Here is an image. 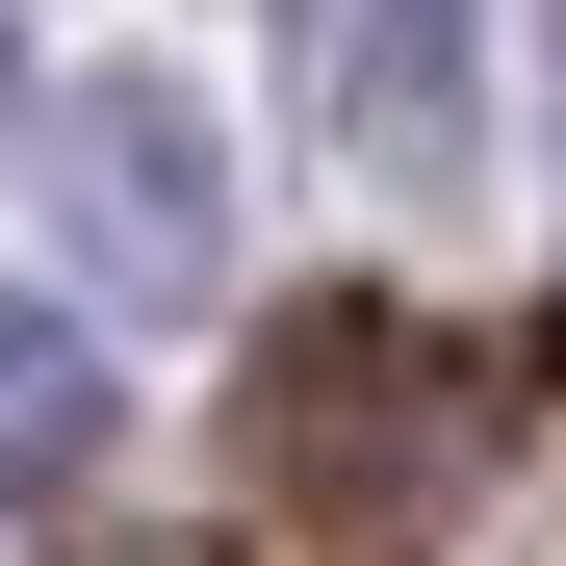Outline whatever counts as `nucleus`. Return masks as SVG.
<instances>
[{
	"instance_id": "3",
	"label": "nucleus",
	"mask_w": 566,
	"mask_h": 566,
	"mask_svg": "<svg viewBox=\"0 0 566 566\" xmlns=\"http://www.w3.org/2000/svg\"><path fill=\"white\" fill-rule=\"evenodd\" d=\"M463 27H490V0H310L335 129H360V155H463Z\"/></svg>"
},
{
	"instance_id": "4",
	"label": "nucleus",
	"mask_w": 566,
	"mask_h": 566,
	"mask_svg": "<svg viewBox=\"0 0 566 566\" xmlns=\"http://www.w3.org/2000/svg\"><path fill=\"white\" fill-rule=\"evenodd\" d=\"M77 463H104V360H77V310H0V515H52Z\"/></svg>"
},
{
	"instance_id": "5",
	"label": "nucleus",
	"mask_w": 566,
	"mask_h": 566,
	"mask_svg": "<svg viewBox=\"0 0 566 566\" xmlns=\"http://www.w3.org/2000/svg\"><path fill=\"white\" fill-rule=\"evenodd\" d=\"M0 129H27V52H0Z\"/></svg>"
},
{
	"instance_id": "2",
	"label": "nucleus",
	"mask_w": 566,
	"mask_h": 566,
	"mask_svg": "<svg viewBox=\"0 0 566 566\" xmlns=\"http://www.w3.org/2000/svg\"><path fill=\"white\" fill-rule=\"evenodd\" d=\"M52 207H77V258H104L129 310H180V283L232 258V180H207V104H180V77H77L52 104Z\"/></svg>"
},
{
	"instance_id": "1",
	"label": "nucleus",
	"mask_w": 566,
	"mask_h": 566,
	"mask_svg": "<svg viewBox=\"0 0 566 566\" xmlns=\"http://www.w3.org/2000/svg\"><path fill=\"white\" fill-rule=\"evenodd\" d=\"M258 463H283V515H335L360 566H387V541H438V490H463V360L387 310V283H335V310L258 335Z\"/></svg>"
}]
</instances>
